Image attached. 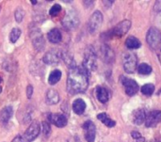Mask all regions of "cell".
I'll list each match as a JSON object with an SVG mask.
<instances>
[{
    "mask_svg": "<svg viewBox=\"0 0 161 142\" xmlns=\"http://www.w3.org/2000/svg\"><path fill=\"white\" fill-rule=\"evenodd\" d=\"M137 70L138 73L142 75H148L152 73V67L147 63H141L140 65H138Z\"/></svg>",
    "mask_w": 161,
    "mask_h": 142,
    "instance_id": "484cf974",
    "label": "cell"
},
{
    "mask_svg": "<svg viewBox=\"0 0 161 142\" xmlns=\"http://www.w3.org/2000/svg\"><path fill=\"white\" fill-rule=\"evenodd\" d=\"M31 3H32L33 5H36V4L38 3V1H35V0H31Z\"/></svg>",
    "mask_w": 161,
    "mask_h": 142,
    "instance_id": "f35d334b",
    "label": "cell"
},
{
    "mask_svg": "<svg viewBox=\"0 0 161 142\" xmlns=\"http://www.w3.org/2000/svg\"><path fill=\"white\" fill-rule=\"evenodd\" d=\"M47 39L52 43H59L62 40L61 32L58 28H53L47 33Z\"/></svg>",
    "mask_w": 161,
    "mask_h": 142,
    "instance_id": "ac0fdd59",
    "label": "cell"
},
{
    "mask_svg": "<svg viewBox=\"0 0 161 142\" xmlns=\"http://www.w3.org/2000/svg\"><path fill=\"white\" fill-rule=\"evenodd\" d=\"M79 16L75 9H68L61 20V25L66 30H74L79 25Z\"/></svg>",
    "mask_w": 161,
    "mask_h": 142,
    "instance_id": "3957f363",
    "label": "cell"
},
{
    "mask_svg": "<svg viewBox=\"0 0 161 142\" xmlns=\"http://www.w3.org/2000/svg\"><path fill=\"white\" fill-rule=\"evenodd\" d=\"M150 142H161V139H155V140H152Z\"/></svg>",
    "mask_w": 161,
    "mask_h": 142,
    "instance_id": "74e56055",
    "label": "cell"
},
{
    "mask_svg": "<svg viewBox=\"0 0 161 142\" xmlns=\"http://www.w3.org/2000/svg\"><path fill=\"white\" fill-rule=\"evenodd\" d=\"M13 115V108L11 106H6L0 111V122L2 123H7Z\"/></svg>",
    "mask_w": 161,
    "mask_h": 142,
    "instance_id": "ffe728a7",
    "label": "cell"
},
{
    "mask_svg": "<svg viewBox=\"0 0 161 142\" xmlns=\"http://www.w3.org/2000/svg\"><path fill=\"white\" fill-rule=\"evenodd\" d=\"M11 142H23L22 141V138H21V135L17 136L16 138H14V139Z\"/></svg>",
    "mask_w": 161,
    "mask_h": 142,
    "instance_id": "e575fe53",
    "label": "cell"
},
{
    "mask_svg": "<svg viewBox=\"0 0 161 142\" xmlns=\"http://www.w3.org/2000/svg\"><path fill=\"white\" fill-rule=\"evenodd\" d=\"M42 133L45 137H48L51 133V126L50 123L47 122H43L42 123Z\"/></svg>",
    "mask_w": 161,
    "mask_h": 142,
    "instance_id": "4dcf8cb0",
    "label": "cell"
},
{
    "mask_svg": "<svg viewBox=\"0 0 161 142\" xmlns=\"http://www.w3.org/2000/svg\"><path fill=\"white\" fill-rule=\"evenodd\" d=\"M103 3L105 4V5H108V6H110V5H112L113 3H114V1H103Z\"/></svg>",
    "mask_w": 161,
    "mask_h": 142,
    "instance_id": "d590c367",
    "label": "cell"
},
{
    "mask_svg": "<svg viewBox=\"0 0 161 142\" xmlns=\"http://www.w3.org/2000/svg\"><path fill=\"white\" fill-rule=\"evenodd\" d=\"M14 18L17 23H21L25 18V10L22 7H18L14 12Z\"/></svg>",
    "mask_w": 161,
    "mask_h": 142,
    "instance_id": "f1b7e54d",
    "label": "cell"
},
{
    "mask_svg": "<svg viewBox=\"0 0 161 142\" xmlns=\"http://www.w3.org/2000/svg\"><path fill=\"white\" fill-rule=\"evenodd\" d=\"M61 11V6L59 4H55L52 6V8L49 10V14L52 17H56L59 14V12Z\"/></svg>",
    "mask_w": 161,
    "mask_h": 142,
    "instance_id": "f546056e",
    "label": "cell"
},
{
    "mask_svg": "<svg viewBox=\"0 0 161 142\" xmlns=\"http://www.w3.org/2000/svg\"><path fill=\"white\" fill-rule=\"evenodd\" d=\"M48 122L52 124H54L55 126L58 127V128H62L65 127L68 123V120L67 117L63 114H59V113H52L49 114L47 116Z\"/></svg>",
    "mask_w": 161,
    "mask_h": 142,
    "instance_id": "8fae6325",
    "label": "cell"
},
{
    "mask_svg": "<svg viewBox=\"0 0 161 142\" xmlns=\"http://www.w3.org/2000/svg\"><path fill=\"white\" fill-rule=\"evenodd\" d=\"M97 119L99 121H101L107 127H114L116 125V122L113 121L112 119H110L107 113L103 112V113H99L97 115Z\"/></svg>",
    "mask_w": 161,
    "mask_h": 142,
    "instance_id": "7402d4cb",
    "label": "cell"
},
{
    "mask_svg": "<svg viewBox=\"0 0 161 142\" xmlns=\"http://www.w3.org/2000/svg\"><path fill=\"white\" fill-rule=\"evenodd\" d=\"M159 123H161V111L154 110L147 113L145 119V125L147 127H155Z\"/></svg>",
    "mask_w": 161,
    "mask_h": 142,
    "instance_id": "4fadbf2b",
    "label": "cell"
},
{
    "mask_svg": "<svg viewBox=\"0 0 161 142\" xmlns=\"http://www.w3.org/2000/svg\"><path fill=\"white\" fill-rule=\"evenodd\" d=\"M146 41L152 49H158L161 43V33L157 27L149 28L146 34Z\"/></svg>",
    "mask_w": 161,
    "mask_h": 142,
    "instance_id": "ba28073f",
    "label": "cell"
},
{
    "mask_svg": "<svg viewBox=\"0 0 161 142\" xmlns=\"http://www.w3.org/2000/svg\"><path fill=\"white\" fill-rule=\"evenodd\" d=\"M154 9L157 12L161 11V1H156V3L154 5Z\"/></svg>",
    "mask_w": 161,
    "mask_h": 142,
    "instance_id": "836d02e7",
    "label": "cell"
},
{
    "mask_svg": "<svg viewBox=\"0 0 161 142\" xmlns=\"http://www.w3.org/2000/svg\"><path fill=\"white\" fill-rule=\"evenodd\" d=\"M121 81H122V84L125 88V91L128 96H134L138 93L140 88H139L138 83L135 80L124 76L121 78Z\"/></svg>",
    "mask_w": 161,
    "mask_h": 142,
    "instance_id": "30bf717a",
    "label": "cell"
},
{
    "mask_svg": "<svg viewBox=\"0 0 161 142\" xmlns=\"http://www.w3.org/2000/svg\"><path fill=\"white\" fill-rule=\"evenodd\" d=\"M60 57L64 60L65 64L68 65L70 69L73 68V67H75V66H76L75 65V60L73 58V57L68 52H62V53H60Z\"/></svg>",
    "mask_w": 161,
    "mask_h": 142,
    "instance_id": "d4e9b609",
    "label": "cell"
},
{
    "mask_svg": "<svg viewBox=\"0 0 161 142\" xmlns=\"http://www.w3.org/2000/svg\"><path fill=\"white\" fill-rule=\"evenodd\" d=\"M95 93H96V98L97 100L102 103V104H106L108 100H109V91L107 88H105L104 86H98L96 88V90H95Z\"/></svg>",
    "mask_w": 161,
    "mask_h": 142,
    "instance_id": "9a60e30c",
    "label": "cell"
},
{
    "mask_svg": "<svg viewBox=\"0 0 161 142\" xmlns=\"http://www.w3.org/2000/svg\"><path fill=\"white\" fill-rule=\"evenodd\" d=\"M45 100H46V104L53 106L56 105L59 102V94L58 92V90H54V89H50L47 90L46 95H45Z\"/></svg>",
    "mask_w": 161,
    "mask_h": 142,
    "instance_id": "e0dca14e",
    "label": "cell"
},
{
    "mask_svg": "<svg viewBox=\"0 0 161 142\" xmlns=\"http://www.w3.org/2000/svg\"><path fill=\"white\" fill-rule=\"evenodd\" d=\"M89 86V73L83 66H75L69 70L67 91L71 95L83 93Z\"/></svg>",
    "mask_w": 161,
    "mask_h": 142,
    "instance_id": "6da1fadb",
    "label": "cell"
},
{
    "mask_svg": "<svg viewBox=\"0 0 161 142\" xmlns=\"http://www.w3.org/2000/svg\"><path fill=\"white\" fill-rule=\"evenodd\" d=\"M2 90H3V79L0 76V93L2 92Z\"/></svg>",
    "mask_w": 161,
    "mask_h": 142,
    "instance_id": "8d00e7d4",
    "label": "cell"
},
{
    "mask_svg": "<svg viewBox=\"0 0 161 142\" xmlns=\"http://www.w3.org/2000/svg\"><path fill=\"white\" fill-rule=\"evenodd\" d=\"M103 24V14L99 10H95L90 17L88 22V29L90 33H96Z\"/></svg>",
    "mask_w": 161,
    "mask_h": 142,
    "instance_id": "52a82bcc",
    "label": "cell"
},
{
    "mask_svg": "<svg viewBox=\"0 0 161 142\" xmlns=\"http://www.w3.org/2000/svg\"><path fill=\"white\" fill-rule=\"evenodd\" d=\"M73 110L76 115H82L86 110V103L82 99H76L73 103Z\"/></svg>",
    "mask_w": 161,
    "mask_h": 142,
    "instance_id": "d6986e66",
    "label": "cell"
},
{
    "mask_svg": "<svg viewBox=\"0 0 161 142\" xmlns=\"http://www.w3.org/2000/svg\"><path fill=\"white\" fill-rule=\"evenodd\" d=\"M61 75H62L61 71H59V70H54V71H52L50 73V74H49V77H48V83L50 85H52V86L55 85V84H57L60 80Z\"/></svg>",
    "mask_w": 161,
    "mask_h": 142,
    "instance_id": "cb8c5ba5",
    "label": "cell"
},
{
    "mask_svg": "<svg viewBox=\"0 0 161 142\" xmlns=\"http://www.w3.org/2000/svg\"><path fill=\"white\" fill-rule=\"evenodd\" d=\"M123 66L127 74H133L138 68V57L135 53L126 51L123 54Z\"/></svg>",
    "mask_w": 161,
    "mask_h": 142,
    "instance_id": "277c9868",
    "label": "cell"
},
{
    "mask_svg": "<svg viewBox=\"0 0 161 142\" xmlns=\"http://www.w3.org/2000/svg\"><path fill=\"white\" fill-rule=\"evenodd\" d=\"M21 33H22V31H21L20 28H18V27L12 28L10 33H9V41H10V42L15 43L18 41V39L20 38Z\"/></svg>",
    "mask_w": 161,
    "mask_h": 142,
    "instance_id": "4316f807",
    "label": "cell"
},
{
    "mask_svg": "<svg viewBox=\"0 0 161 142\" xmlns=\"http://www.w3.org/2000/svg\"><path fill=\"white\" fill-rule=\"evenodd\" d=\"M83 129L85 131V139L87 142H94L96 135V127L92 121H87L83 124Z\"/></svg>",
    "mask_w": 161,
    "mask_h": 142,
    "instance_id": "7c38bea8",
    "label": "cell"
},
{
    "mask_svg": "<svg viewBox=\"0 0 161 142\" xmlns=\"http://www.w3.org/2000/svg\"><path fill=\"white\" fill-rule=\"evenodd\" d=\"M146 115H147V113L145 112V110L143 108H138L132 114V121L135 124L141 125L142 123H145Z\"/></svg>",
    "mask_w": 161,
    "mask_h": 142,
    "instance_id": "2e32d148",
    "label": "cell"
},
{
    "mask_svg": "<svg viewBox=\"0 0 161 142\" xmlns=\"http://www.w3.org/2000/svg\"><path fill=\"white\" fill-rule=\"evenodd\" d=\"M30 39H31V41H32L34 48L37 51H42L43 50V48L45 46V41H44V38H43L40 29L32 28L30 30Z\"/></svg>",
    "mask_w": 161,
    "mask_h": 142,
    "instance_id": "9c48e42d",
    "label": "cell"
},
{
    "mask_svg": "<svg viewBox=\"0 0 161 142\" xmlns=\"http://www.w3.org/2000/svg\"><path fill=\"white\" fill-rule=\"evenodd\" d=\"M125 46L128 49H139L142 46V42L134 36H129L125 41Z\"/></svg>",
    "mask_w": 161,
    "mask_h": 142,
    "instance_id": "44dd1931",
    "label": "cell"
},
{
    "mask_svg": "<svg viewBox=\"0 0 161 142\" xmlns=\"http://www.w3.org/2000/svg\"><path fill=\"white\" fill-rule=\"evenodd\" d=\"M87 72L90 74L91 72H94L97 68V57L93 49L88 48L85 52L83 65H82Z\"/></svg>",
    "mask_w": 161,
    "mask_h": 142,
    "instance_id": "5b68a950",
    "label": "cell"
},
{
    "mask_svg": "<svg viewBox=\"0 0 161 142\" xmlns=\"http://www.w3.org/2000/svg\"><path fill=\"white\" fill-rule=\"evenodd\" d=\"M132 24L129 20H124L116 25V26L112 29H110L108 32H105L103 36H106V40H109L111 38H121L124 35H125L128 30L130 29Z\"/></svg>",
    "mask_w": 161,
    "mask_h": 142,
    "instance_id": "7a4b0ae2",
    "label": "cell"
},
{
    "mask_svg": "<svg viewBox=\"0 0 161 142\" xmlns=\"http://www.w3.org/2000/svg\"><path fill=\"white\" fill-rule=\"evenodd\" d=\"M131 136L132 138L136 140L137 142H145L144 138L141 135V133H139L138 131H133L131 132Z\"/></svg>",
    "mask_w": 161,
    "mask_h": 142,
    "instance_id": "1f68e13d",
    "label": "cell"
},
{
    "mask_svg": "<svg viewBox=\"0 0 161 142\" xmlns=\"http://www.w3.org/2000/svg\"><path fill=\"white\" fill-rule=\"evenodd\" d=\"M102 55H103V58L107 61V62H110L113 60L114 58V53L113 51L110 49V47H108V45H103L102 46Z\"/></svg>",
    "mask_w": 161,
    "mask_h": 142,
    "instance_id": "603a6c76",
    "label": "cell"
},
{
    "mask_svg": "<svg viewBox=\"0 0 161 142\" xmlns=\"http://www.w3.org/2000/svg\"><path fill=\"white\" fill-rule=\"evenodd\" d=\"M41 131V125L37 121H33L29 126L27 127V129L25 130V132L21 136L22 138V141L23 142H32L37 139V137L39 136Z\"/></svg>",
    "mask_w": 161,
    "mask_h": 142,
    "instance_id": "8992f818",
    "label": "cell"
},
{
    "mask_svg": "<svg viewBox=\"0 0 161 142\" xmlns=\"http://www.w3.org/2000/svg\"><path fill=\"white\" fill-rule=\"evenodd\" d=\"M158 94H161V90H159V91H158Z\"/></svg>",
    "mask_w": 161,
    "mask_h": 142,
    "instance_id": "ab89813d",
    "label": "cell"
},
{
    "mask_svg": "<svg viewBox=\"0 0 161 142\" xmlns=\"http://www.w3.org/2000/svg\"><path fill=\"white\" fill-rule=\"evenodd\" d=\"M59 59L60 54H58L56 51H49L44 55L42 61L47 65H56L59 62Z\"/></svg>",
    "mask_w": 161,
    "mask_h": 142,
    "instance_id": "5bb4252c",
    "label": "cell"
},
{
    "mask_svg": "<svg viewBox=\"0 0 161 142\" xmlns=\"http://www.w3.org/2000/svg\"><path fill=\"white\" fill-rule=\"evenodd\" d=\"M141 91L142 92V94L144 95H147V96H150L154 93L155 91V85L154 84H151V83H148V84H145L142 87L141 89Z\"/></svg>",
    "mask_w": 161,
    "mask_h": 142,
    "instance_id": "83f0119b",
    "label": "cell"
},
{
    "mask_svg": "<svg viewBox=\"0 0 161 142\" xmlns=\"http://www.w3.org/2000/svg\"><path fill=\"white\" fill-rule=\"evenodd\" d=\"M32 94H33V87L32 85H28L26 88V97L30 99L32 97Z\"/></svg>",
    "mask_w": 161,
    "mask_h": 142,
    "instance_id": "d6a6232c",
    "label": "cell"
}]
</instances>
